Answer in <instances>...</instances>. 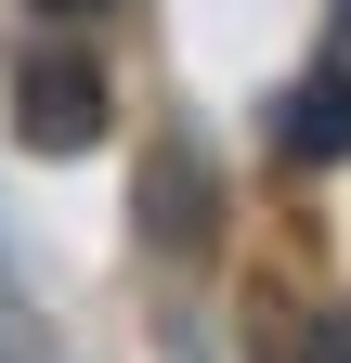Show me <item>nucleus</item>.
Returning <instances> with one entry per match:
<instances>
[{"label": "nucleus", "mask_w": 351, "mask_h": 363, "mask_svg": "<svg viewBox=\"0 0 351 363\" xmlns=\"http://www.w3.org/2000/svg\"><path fill=\"white\" fill-rule=\"evenodd\" d=\"M299 363H351V325H338V311H325L313 337H299Z\"/></svg>", "instance_id": "5"}, {"label": "nucleus", "mask_w": 351, "mask_h": 363, "mask_svg": "<svg viewBox=\"0 0 351 363\" xmlns=\"http://www.w3.org/2000/svg\"><path fill=\"white\" fill-rule=\"evenodd\" d=\"M338 39H351V0H338Z\"/></svg>", "instance_id": "7"}, {"label": "nucleus", "mask_w": 351, "mask_h": 363, "mask_svg": "<svg viewBox=\"0 0 351 363\" xmlns=\"http://www.w3.org/2000/svg\"><path fill=\"white\" fill-rule=\"evenodd\" d=\"M144 220L169 247H208V169H195V143H156V169H144Z\"/></svg>", "instance_id": "3"}, {"label": "nucleus", "mask_w": 351, "mask_h": 363, "mask_svg": "<svg viewBox=\"0 0 351 363\" xmlns=\"http://www.w3.org/2000/svg\"><path fill=\"white\" fill-rule=\"evenodd\" d=\"M14 143L26 156H92L104 143V65L92 52H26L14 65Z\"/></svg>", "instance_id": "1"}, {"label": "nucleus", "mask_w": 351, "mask_h": 363, "mask_svg": "<svg viewBox=\"0 0 351 363\" xmlns=\"http://www.w3.org/2000/svg\"><path fill=\"white\" fill-rule=\"evenodd\" d=\"M0 363H53V337H39V311L14 298V272H0Z\"/></svg>", "instance_id": "4"}, {"label": "nucleus", "mask_w": 351, "mask_h": 363, "mask_svg": "<svg viewBox=\"0 0 351 363\" xmlns=\"http://www.w3.org/2000/svg\"><path fill=\"white\" fill-rule=\"evenodd\" d=\"M274 143H286L299 169L351 156V39H338V52H325V65H313V78H299L286 104H274Z\"/></svg>", "instance_id": "2"}, {"label": "nucleus", "mask_w": 351, "mask_h": 363, "mask_svg": "<svg viewBox=\"0 0 351 363\" xmlns=\"http://www.w3.org/2000/svg\"><path fill=\"white\" fill-rule=\"evenodd\" d=\"M39 13H53V26H92V13H117V0H39Z\"/></svg>", "instance_id": "6"}]
</instances>
